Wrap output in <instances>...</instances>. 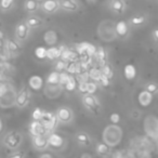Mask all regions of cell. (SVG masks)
Listing matches in <instances>:
<instances>
[{
	"label": "cell",
	"mask_w": 158,
	"mask_h": 158,
	"mask_svg": "<svg viewBox=\"0 0 158 158\" xmlns=\"http://www.w3.org/2000/svg\"><path fill=\"white\" fill-rule=\"evenodd\" d=\"M121 137V131L118 127L116 126H110L107 127L104 131L103 139L107 144L110 145H115L120 141Z\"/></svg>",
	"instance_id": "1"
},
{
	"label": "cell",
	"mask_w": 158,
	"mask_h": 158,
	"mask_svg": "<svg viewBox=\"0 0 158 158\" xmlns=\"http://www.w3.org/2000/svg\"><path fill=\"white\" fill-rule=\"evenodd\" d=\"M39 121L41 122L44 127H46L48 130H52L57 124V118L55 115H53L50 112H44L42 113V116L40 118Z\"/></svg>",
	"instance_id": "2"
},
{
	"label": "cell",
	"mask_w": 158,
	"mask_h": 158,
	"mask_svg": "<svg viewBox=\"0 0 158 158\" xmlns=\"http://www.w3.org/2000/svg\"><path fill=\"white\" fill-rule=\"evenodd\" d=\"M83 104L86 105V107L89 110L93 112L94 114H98L100 113V105L98 102L96 101V98H94L93 94H86L83 96Z\"/></svg>",
	"instance_id": "3"
},
{
	"label": "cell",
	"mask_w": 158,
	"mask_h": 158,
	"mask_svg": "<svg viewBox=\"0 0 158 158\" xmlns=\"http://www.w3.org/2000/svg\"><path fill=\"white\" fill-rule=\"evenodd\" d=\"M22 142V134L18 132H11L5 137V143L10 148H16Z\"/></svg>",
	"instance_id": "4"
},
{
	"label": "cell",
	"mask_w": 158,
	"mask_h": 158,
	"mask_svg": "<svg viewBox=\"0 0 158 158\" xmlns=\"http://www.w3.org/2000/svg\"><path fill=\"white\" fill-rule=\"evenodd\" d=\"M29 131H30V134H32L33 137H44V135L48 133L49 130L40 121L35 120L34 122L30 124Z\"/></svg>",
	"instance_id": "5"
},
{
	"label": "cell",
	"mask_w": 158,
	"mask_h": 158,
	"mask_svg": "<svg viewBox=\"0 0 158 158\" xmlns=\"http://www.w3.org/2000/svg\"><path fill=\"white\" fill-rule=\"evenodd\" d=\"M61 59H62L63 62H69V63H74V62H79V54H78L76 51L73 50H68V49H62V53H61Z\"/></svg>",
	"instance_id": "6"
},
{
	"label": "cell",
	"mask_w": 158,
	"mask_h": 158,
	"mask_svg": "<svg viewBox=\"0 0 158 158\" xmlns=\"http://www.w3.org/2000/svg\"><path fill=\"white\" fill-rule=\"evenodd\" d=\"M28 101H29V92L26 88H23L16 95V105L18 107H24V106L27 105Z\"/></svg>",
	"instance_id": "7"
},
{
	"label": "cell",
	"mask_w": 158,
	"mask_h": 158,
	"mask_svg": "<svg viewBox=\"0 0 158 158\" xmlns=\"http://www.w3.org/2000/svg\"><path fill=\"white\" fill-rule=\"evenodd\" d=\"M56 118L61 120L62 122H69L73 118V113L69 108L67 107H61L57 110V116Z\"/></svg>",
	"instance_id": "8"
},
{
	"label": "cell",
	"mask_w": 158,
	"mask_h": 158,
	"mask_svg": "<svg viewBox=\"0 0 158 158\" xmlns=\"http://www.w3.org/2000/svg\"><path fill=\"white\" fill-rule=\"evenodd\" d=\"M28 26L26 24H20L17 25L15 29V35H16V38L20 39V40H25L28 36Z\"/></svg>",
	"instance_id": "9"
},
{
	"label": "cell",
	"mask_w": 158,
	"mask_h": 158,
	"mask_svg": "<svg viewBox=\"0 0 158 158\" xmlns=\"http://www.w3.org/2000/svg\"><path fill=\"white\" fill-rule=\"evenodd\" d=\"M28 85L32 89L34 90H39L41 89L42 86H44V80H42V78L40 76H32L29 78V81H28Z\"/></svg>",
	"instance_id": "10"
},
{
	"label": "cell",
	"mask_w": 158,
	"mask_h": 158,
	"mask_svg": "<svg viewBox=\"0 0 158 158\" xmlns=\"http://www.w3.org/2000/svg\"><path fill=\"white\" fill-rule=\"evenodd\" d=\"M33 143H34V146L38 149H44L49 146L48 139L46 137H34Z\"/></svg>",
	"instance_id": "11"
},
{
	"label": "cell",
	"mask_w": 158,
	"mask_h": 158,
	"mask_svg": "<svg viewBox=\"0 0 158 158\" xmlns=\"http://www.w3.org/2000/svg\"><path fill=\"white\" fill-rule=\"evenodd\" d=\"M48 144L53 147H61L63 145V139L61 137V135L56 134V133H52L48 137Z\"/></svg>",
	"instance_id": "12"
},
{
	"label": "cell",
	"mask_w": 158,
	"mask_h": 158,
	"mask_svg": "<svg viewBox=\"0 0 158 158\" xmlns=\"http://www.w3.org/2000/svg\"><path fill=\"white\" fill-rule=\"evenodd\" d=\"M152 98H153L152 93H149V92H147L146 90H145V91H142L139 94V103L145 107V106H148L149 104H151Z\"/></svg>",
	"instance_id": "13"
},
{
	"label": "cell",
	"mask_w": 158,
	"mask_h": 158,
	"mask_svg": "<svg viewBox=\"0 0 158 158\" xmlns=\"http://www.w3.org/2000/svg\"><path fill=\"white\" fill-rule=\"evenodd\" d=\"M42 8L48 13H53L59 8V3H57L56 0H46L44 2V5H42Z\"/></svg>",
	"instance_id": "14"
},
{
	"label": "cell",
	"mask_w": 158,
	"mask_h": 158,
	"mask_svg": "<svg viewBox=\"0 0 158 158\" xmlns=\"http://www.w3.org/2000/svg\"><path fill=\"white\" fill-rule=\"evenodd\" d=\"M115 33L119 36H126L127 33H128V25H127L126 22L120 21L116 24L115 26Z\"/></svg>",
	"instance_id": "15"
},
{
	"label": "cell",
	"mask_w": 158,
	"mask_h": 158,
	"mask_svg": "<svg viewBox=\"0 0 158 158\" xmlns=\"http://www.w3.org/2000/svg\"><path fill=\"white\" fill-rule=\"evenodd\" d=\"M62 49L63 48H50L47 50L46 53V57L50 59V60H55L57 57L61 56V53H62Z\"/></svg>",
	"instance_id": "16"
},
{
	"label": "cell",
	"mask_w": 158,
	"mask_h": 158,
	"mask_svg": "<svg viewBox=\"0 0 158 158\" xmlns=\"http://www.w3.org/2000/svg\"><path fill=\"white\" fill-rule=\"evenodd\" d=\"M61 6H62L63 9L67 10V11H75V10L78 9V5L74 0H62Z\"/></svg>",
	"instance_id": "17"
},
{
	"label": "cell",
	"mask_w": 158,
	"mask_h": 158,
	"mask_svg": "<svg viewBox=\"0 0 158 158\" xmlns=\"http://www.w3.org/2000/svg\"><path fill=\"white\" fill-rule=\"evenodd\" d=\"M47 83H48L49 86H59L60 85V73L52 71V73L49 75Z\"/></svg>",
	"instance_id": "18"
},
{
	"label": "cell",
	"mask_w": 158,
	"mask_h": 158,
	"mask_svg": "<svg viewBox=\"0 0 158 158\" xmlns=\"http://www.w3.org/2000/svg\"><path fill=\"white\" fill-rule=\"evenodd\" d=\"M124 73H125V76H126V78H127V79H129V80L133 79V78L135 77V75H137L135 67L133 66V65H131V64L126 65V67H125V69H124Z\"/></svg>",
	"instance_id": "19"
},
{
	"label": "cell",
	"mask_w": 158,
	"mask_h": 158,
	"mask_svg": "<svg viewBox=\"0 0 158 158\" xmlns=\"http://www.w3.org/2000/svg\"><path fill=\"white\" fill-rule=\"evenodd\" d=\"M44 41H46V44H54L55 42H56V34H55V32H53V30H49V32H47L46 34H44Z\"/></svg>",
	"instance_id": "20"
},
{
	"label": "cell",
	"mask_w": 158,
	"mask_h": 158,
	"mask_svg": "<svg viewBox=\"0 0 158 158\" xmlns=\"http://www.w3.org/2000/svg\"><path fill=\"white\" fill-rule=\"evenodd\" d=\"M95 55H96V60L100 62V64H102V65L106 64V52L103 48L96 49Z\"/></svg>",
	"instance_id": "21"
},
{
	"label": "cell",
	"mask_w": 158,
	"mask_h": 158,
	"mask_svg": "<svg viewBox=\"0 0 158 158\" xmlns=\"http://www.w3.org/2000/svg\"><path fill=\"white\" fill-rule=\"evenodd\" d=\"M101 71V74L104 76V77H106L107 79H110V78L114 76V73H113V69L112 67L110 66V65L107 64H104L102 65V68L100 69Z\"/></svg>",
	"instance_id": "22"
},
{
	"label": "cell",
	"mask_w": 158,
	"mask_h": 158,
	"mask_svg": "<svg viewBox=\"0 0 158 158\" xmlns=\"http://www.w3.org/2000/svg\"><path fill=\"white\" fill-rule=\"evenodd\" d=\"M146 132L148 133L149 135L155 137L156 133H157V122H156V118H154V121L151 122L149 121V128H145Z\"/></svg>",
	"instance_id": "23"
},
{
	"label": "cell",
	"mask_w": 158,
	"mask_h": 158,
	"mask_svg": "<svg viewBox=\"0 0 158 158\" xmlns=\"http://www.w3.org/2000/svg\"><path fill=\"white\" fill-rule=\"evenodd\" d=\"M88 74H89V78H91V79H93L94 81H98V78L101 77V71L100 69H98L96 67H93V68L90 69V71H88Z\"/></svg>",
	"instance_id": "24"
},
{
	"label": "cell",
	"mask_w": 158,
	"mask_h": 158,
	"mask_svg": "<svg viewBox=\"0 0 158 158\" xmlns=\"http://www.w3.org/2000/svg\"><path fill=\"white\" fill-rule=\"evenodd\" d=\"M7 48L10 53H14V54L20 51V47H18L17 44L14 42L13 40H9V41L7 42Z\"/></svg>",
	"instance_id": "25"
},
{
	"label": "cell",
	"mask_w": 158,
	"mask_h": 158,
	"mask_svg": "<svg viewBox=\"0 0 158 158\" xmlns=\"http://www.w3.org/2000/svg\"><path fill=\"white\" fill-rule=\"evenodd\" d=\"M65 88H66V90H68V91H73V90H75V88L77 87V81H76V79L74 77H71L69 76L68 80L66 81V83H65Z\"/></svg>",
	"instance_id": "26"
},
{
	"label": "cell",
	"mask_w": 158,
	"mask_h": 158,
	"mask_svg": "<svg viewBox=\"0 0 158 158\" xmlns=\"http://www.w3.org/2000/svg\"><path fill=\"white\" fill-rule=\"evenodd\" d=\"M96 151H98V153L102 154V155H105V154L110 152V148H108V145L106 143H100L96 146Z\"/></svg>",
	"instance_id": "27"
},
{
	"label": "cell",
	"mask_w": 158,
	"mask_h": 158,
	"mask_svg": "<svg viewBox=\"0 0 158 158\" xmlns=\"http://www.w3.org/2000/svg\"><path fill=\"white\" fill-rule=\"evenodd\" d=\"M25 9L29 12H34L37 9V3L35 0H26Z\"/></svg>",
	"instance_id": "28"
},
{
	"label": "cell",
	"mask_w": 158,
	"mask_h": 158,
	"mask_svg": "<svg viewBox=\"0 0 158 158\" xmlns=\"http://www.w3.org/2000/svg\"><path fill=\"white\" fill-rule=\"evenodd\" d=\"M75 79H78V83H88V79H89V74L88 71H83V73L77 74Z\"/></svg>",
	"instance_id": "29"
},
{
	"label": "cell",
	"mask_w": 158,
	"mask_h": 158,
	"mask_svg": "<svg viewBox=\"0 0 158 158\" xmlns=\"http://www.w3.org/2000/svg\"><path fill=\"white\" fill-rule=\"evenodd\" d=\"M46 53H47V49L44 47H38V48L35 50V54L38 59H44L46 57Z\"/></svg>",
	"instance_id": "30"
},
{
	"label": "cell",
	"mask_w": 158,
	"mask_h": 158,
	"mask_svg": "<svg viewBox=\"0 0 158 158\" xmlns=\"http://www.w3.org/2000/svg\"><path fill=\"white\" fill-rule=\"evenodd\" d=\"M77 139L78 141H79V143H81V144H89L90 142V139L89 137H88V134H86V133H79V134L77 135Z\"/></svg>",
	"instance_id": "31"
},
{
	"label": "cell",
	"mask_w": 158,
	"mask_h": 158,
	"mask_svg": "<svg viewBox=\"0 0 158 158\" xmlns=\"http://www.w3.org/2000/svg\"><path fill=\"white\" fill-rule=\"evenodd\" d=\"M98 90V86L95 85V83H87V94H93Z\"/></svg>",
	"instance_id": "32"
},
{
	"label": "cell",
	"mask_w": 158,
	"mask_h": 158,
	"mask_svg": "<svg viewBox=\"0 0 158 158\" xmlns=\"http://www.w3.org/2000/svg\"><path fill=\"white\" fill-rule=\"evenodd\" d=\"M113 9L116 12H121L124 10V3L120 0H116V1L113 2Z\"/></svg>",
	"instance_id": "33"
},
{
	"label": "cell",
	"mask_w": 158,
	"mask_h": 158,
	"mask_svg": "<svg viewBox=\"0 0 158 158\" xmlns=\"http://www.w3.org/2000/svg\"><path fill=\"white\" fill-rule=\"evenodd\" d=\"M40 23H41V22L39 21L38 17H30L27 21V24H26V25H27L28 27H36V26L39 25Z\"/></svg>",
	"instance_id": "34"
},
{
	"label": "cell",
	"mask_w": 158,
	"mask_h": 158,
	"mask_svg": "<svg viewBox=\"0 0 158 158\" xmlns=\"http://www.w3.org/2000/svg\"><path fill=\"white\" fill-rule=\"evenodd\" d=\"M42 110H40V108H36V110L33 112V118H34V120H37V121H39L40 120V118H41L42 116Z\"/></svg>",
	"instance_id": "35"
},
{
	"label": "cell",
	"mask_w": 158,
	"mask_h": 158,
	"mask_svg": "<svg viewBox=\"0 0 158 158\" xmlns=\"http://www.w3.org/2000/svg\"><path fill=\"white\" fill-rule=\"evenodd\" d=\"M65 68H66V63L63 62V61H59V62L56 63V65H55V71H56L57 73H61V71H64Z\"/></svg>",
	"instance_id": "36"
},
{
	"label": "cell",
	"mask_w": 158,
	"mask_h": 158,
	"mask_svg": "<svg viewBox=\"0 0 158 158\" xmlns=\"http://www.w3.org/2000/svg\"><path fill=\"white\" fill-rule=\"evenodd\" d=\"M68 78H69V75L67 73H64V71L60 73V85L64 86L65 83H66V81L68 80Z\"/></svg>",
	"instance_id": "37"
},
{
	"label": "cell",
	"mask_w": 158,
	"mask_h": 158,
	"mask_svg": "<svg viewBox=\"0 0 158 158\" xmlns=\"http://www.w3.org/2000/svg\"><path fill=\"white\" fill-rule=\"evenodd\" d=\"M98 83L101 86H103V87H107V86L110 85V79H107V78L104 77L103 75H101V77L98 78Z\"/></svg>",
	"instance_id": "38"
},
{
	"label": "cell",
	"mask_w": 158,
	"mask_h": 158,
	"mask_svg": "<svg viewBox=\"0 0 158 158\" xmlns=\"http://www.w3.org/2000/svg\"><path fill=\"white\" fill-rule=\"evenodd\" d=\"M12 3H13V0H1V8L2 9H9L10 7L12 6Z\"/></svg>",
	"instance_id": "39"
},
{
	"label": "cell",
	"mask_w": 158,
	"mask_h": 158,
	"mask_svg": "<svg viewBox=\"0 0 158 158\" xmlns=\"http://www.w3.org/2000/svg\"><path fill=\"white\" fill-rule=\"evenodd\" d=\"M110 122H113V124H118L119 122V120H120V116L118 114H116V113H114V114H112L110 115Z\"/></svg>",
	"instance_id": "40"
},
{
	"label": "cell",
	"mask_w": 158,
	"mask_h": 158,
	"mask_svg": "<svg viewBox=\"0 0 158 158\" xmlns=\"http://www.w3.org/2000/svg\"><path fill=\"white\" fill-rule=\"evenodd\" d=\"M146 91L149 93H155V92H157V86L155 83H149L146 87Z\"/></svg>",
	"instance_id": "41"
},
{
	"label": "cell",
	"mask_w": 158,
	"mask_h": 158,
	"mask_svg": "<svg viewBox=\"0 0 158 158\" xmlns=\"http://www.w3.org/2000/svg\"><path fill=\"white\" fill-rule=\"evenodd\" d=\"M78 90L81 92V93L87 94V83H80L78 85Z\"/></svg>",
	"instance_id": "42"
},
{
	"label": "cell",
	"mask_w": 158,
	"mask_h": 158,
	"mask_svg": "<svg viewBox=\"0 0 158 158\" xmlns=\"http://www.w3.org/2000/svg\"><path fill=\"white\" fill-rule=\"evenodd\" d=\"M144 22V17L143 16H137V17L132 18V23L135 24V25H139V24L143 23Z\"/></svg>",
	"instance_id": "43"
},
{
	"label": "cell",
	"mask_w": 158,
	"mask_h": 158,
	"mask_svg": "<svg viewBox=\"0 0 158 158\" xmlns=\"http://www.w3.org/2000/svg\"><path fill=\"white\" fill-rule=\"evenodd\" d=\"M10 158H24V153L23 152H15L10 156Z\"/></svg>",
	"instance_id": "44"
},
{
	"label": "cell",
	"mask_w": 158,
	"mask_h": 158,
	"mask_svg": "<svg viewBox=\"0 0 158 158\" xmlns=\"http://www.w3.org/2000/svg\"><path fill=\"white\" fill-rule=\"evenodd\" d=\"M39 158H52V156L50 155V154L46 153V154H42V155H40V157Z\"/></svg>",
	"instance_id": "45"
},
{
	"label": "cell",
	"mask_w": 158,
	"mask_h": 158,
	"mask_svg": "<svg viewBox=\"0 0 158 158\" xmlns=\"http://www.w3.org/2000/svg\"><path fill=\"white\" fill-rule=\"evenodd\" d=\"M157 37H158V30L155 29L154 30V38H155V40H157Z\"/></svg>",
	"instance_id": "46"
},
{
	"label": "cell",
	"mask_w": 158,
	"mask_h": 158,
	"mask_svg": "<svg viewBox=\"0 0 158 158\" xmlns=\"http://www.w3.org/2000/svg\"><path fill=\"white\" fill-rule=\"evenodd\" d=\"M1 128H2V124H1V120H0V131H1Z\"/></svg>",
	"instance_id": "47"
},
{
	"label": "cell",
	"mask_w": 158,
	"mask_h": 158,
	"mask_svg": "<svg viewBox=\"0 0 158 158\" xmlns=\"http://www.w3.org/2000/svg\"><path fill=\"white\" fill-rule=\"evenodd\" d=\"M1 38H2V33L0 32V40H1Z\"/></svg>",
	"instance_id": "48"
},
{
	"label": "cell",
	"mask_w": 158,
	"mask_h": 158,
	"mask_svg": "<svg viewBox=\"0 0 158 158\" xmlns=\"http://www.w3.org/2000/svg\"><path fill=\"white\" fill-rule=\"evenodd\" d=\"M37 1H42V0H37Z\"/></svg>",
	"instance_id": "49"
},
{
	"label": "cell",
	"mask_w": 158,
	"mask_h": 158,
	"mask_svg": "<svg viewBox=\"0 0 158 158\" xmlns=\"http://www.w3.org/2000/svg\"><path fill=\"white\" fill-rule=\"evenodd\" d=\"M92 1H93V0H92Z\"/></svg>",
	"instance_id": "50"
}]
</instances>
